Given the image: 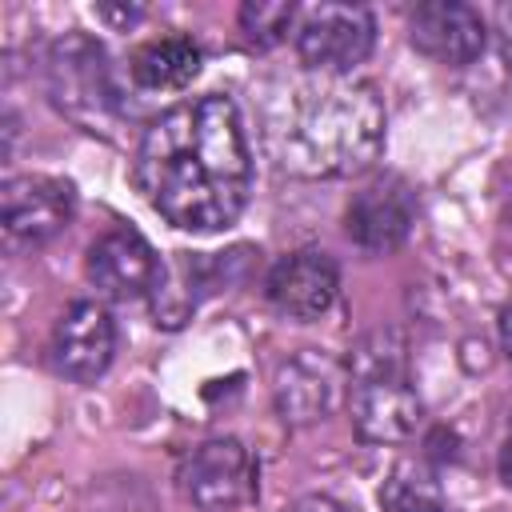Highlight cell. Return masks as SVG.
Returning <instances> with one entry per match:
<instances>
[{
  "mask_svg": "<svg viewBox=\"0 0 512 512\" xmlns=\"http://www.w3.org/2000/svg\"><path fill=\"white\" fill-rule=\"evenodd\" d=\"M380 500H384V512H448L432 480L416 472H396L380 492Z\"/></svg>",
  "mask_w": 512,
  "mask_h": 512,
  "instance_id": "17",
  "label": "cell"
},
{
  "mask_svg": "<svg viewBox=\"0 0 512 512\" xmlns=\"http://www.w3.org/2000/svg\"><path fill=\"white\" fill-rule=\"evenodd\" d=\"M84 272L96 284V292H104L108 300H136L156 288L164 268L156 248L136 228H112L88 248Z\"/></svg>",
  "mask_w": 512,
  "mask_h": 512,
  "instance_id": "11",
  "label": "cell"
},
{
  "mask_svg": "<svg viewBox=\"0 0 512 512\" xmlns=\"http://www.w3.org/2000/svg\"><path fill=\"white\" fill-rule=\"evenodd\" d=\"M100 16L120 20V24H132V20H140V8H100Z\"/></svg>",
  "mask_w": 512,
  "mask_h": 512,
  "instance_id": "22",
  "label": "cell"
},
{
  "mask_svg": "<svg viewBox=\"0 0 512 512\" xmlns=\"http://www.w3.org/2000/svg\"><path fill=\"white\" fill-rule=\"evenodd\" d=\"M296 4L284 0H248L240 8V32L256 44V48H272L288 36V28L296 24Z\"/></svg>",
  "mask_w": 512,
  "mask_h": 512,
  "instance_id": "16",
  "label": "cell"
},
{
  "mask_svg": "<svg viewBox=\"0 0 512 512\" xmlns=\"http://www.w3.org/2000/svg\"><path fill=\"white\" fill-rule=\"evenodd\" d=\"M376 20L360 4H312L296 24V56L324 76H344L372 56Z\"/></svg>",
  "mask_w": 512,
  "mask_h": 512,
  "instance_id": "5",
  "label": "cell"
},
{
  "mask_svg": "<svg viewBox=\"0 0 512 512\" xmlns=\"http://www.w3.org/2000/svg\"><path fill=\"white\" fill-rule=\"evenodd\" d=\"M200 284H204V260L192 252H176V260L160 272L156 288H152V316L164 328H180L196 300H200Z\"/></svg>",
  "mask_w": 512,
  "mask_h": 512,
  "instance_id": "15",
  "label": "cell"
},
{
  "mask_svg": "<svg viewBox=\"0 0 512 512\" xmlns=\"http://www.w3.org/2000/svg\"><path fill=\"white\" fill-rule=\"evenodd\" d=\"M348 412H352V428L360 432V440L368 444H400L420 428V396L408 384L404 372V356L396 336L380 332L368 344L356 348V356L348 360Z\"/></svg>",
  "mask_w": 512,
  "mask_h": 512,
  "instance_id": "3",
  "label": "cell"
},
{
  "mask_svg": "<svg viewBox=\"0 0 512 512\" xmlns=\"http://www.w3.org/2000/svg\"><path fill=\"white\" fill-rule=\"evenodd\" d=\"M348 236L364 252H392L416 224V192L404 176H376L348 204Z\"/></svg>",
  "mask_w": 512,
  "mask_h": 512,
  "instance_id": "10",
  "label": "cell"
},
{
  "mask_svg": "<svg viewBox=\"0 0 512 512\" xmlns=\"http://www.w3.org/2000/svg\"><path fill=\"white\" fill-rule=\"evenodd\" d=\"M136 188L172 228H228L252 192V156L236 104L208 92L160 112L136 148Z\"/></svg>",
  "mask_w": 512,
  "mask_h": 512,
  "instance_id": "1",
  "label": "cell"
},
{
  "mask_svg": "<svg viewBox=\"0 0 512 512\" xmlns=\"http://www.w3.org/2000/svg\"><path fill=\"white\" fill-rule=\"evenodd\" d=\"M284 512H348V508L336 504L332 496H300V500H292Z\"/></svg>",
  "mask_w": 512,
  "mask_h": 512,
  "instance_id": "19",
  "label": "cell"
},
{
  "mask_svg": "<svg viewBox=\"0 0 512 512\" xmlns=\"http://www.w3.org/2000/svg\"><path fill=\"white\" fill-rule=\"evenodd\" d=\"M48 92L56 108L92 132L116 116V88L104 60V48L92 36L68 32L48 48Z\"/></svg>",
  "mask_w": 512,
  "mask_h": 512,
  "instance_id": "4",
  "label": "cell"
},
{
  "mask_svg": "<svg viewBox=\"0 0 512 512\" xmlns=\"http://www.w3.org/2000/svg\"><path fill=\"white\" fill-rule=\"evenodd\" d=\"M264 292H268L272 308L284 312L288 320H316L332 308V300L340 292V268L328 252L300 248V252L276 260Z\"/></svg>",
  "mask_w": 512,
  "mask_h": 512,
  "instance_id": "12",
  "label": "cell"
},
{
  "mask_svg": "<svg viewBox=\"0 0 512 512\" xmlns=\"http://www.w3.org/2000/svg\"><path fill=\"white\" fill-rule=\"evenodd\" d=\"M48 352H52V368L76 384L104 376L112 364V352H116L112 312L96 300H72L52 328Z\"/></svg>",
  "mask_w": 512,
  "mask_h": 512,
  "instance_id": "8",
  "label": "cell"
},
{
  "mask_svg": "<svg viewBox=\"0 0 512 512\" xmlns=\"http://www.w3.org/2000/svg\"><path fill=\"white\" fill-rule=\"evenodd\" d=\"M500 480L512 488V424H508V436H504V448H500Z\"/></svg>",
  "mask_w": 512,
  "mask_h": 512,
  "instance_id": "21",
  "label": "cell"
},
{
  "mask_svg": "<svg viewBox=\"0 0 512 512\" xmlns=\"http://www.w3.org/2000/svg\"><path fill=\"white\" fill-rule=\"evenodd\" d=\"M500 348H504V356L512 360V300L500 308Z\"/></svg>",
  "mask_w": 512,
  "mask_h": 512,
  "instance_id": "20",
  "label": "cell"
},
{
  "mask_svg": "<svg viewBox=\"0 0 512 512\" xmlns=\"http://www.w3.org/2000/svg\"><path fill=\"white\" fill-rule=\"evenodd\" d=\"M384 100L368 80L324 76L296 88L280 124V160L308 180H340L372 168L384 148Z\"/></svg>",
  "mask_w": 512,
  "mask_h": 512,
  "instance_id": "2",
  "label": "cell"
},
{
  "mask_svg": "<svg viewBox=\"0 0 512 512\" xmlns=\"http://www.w3.org/2000/svg\"><path fill=\"white\" fill-rule=\"evenodd\" d=\"M72 220V188L56 176H12L0 192V224L16 244H44Z\"/></svg>",
  "mask_w": 512,
  "mask_h": 512,
  "instance_id": "9",
  "label": "cell"
},
{
  "mask_svg": "<svg viewBox=\"0 0 512 512\" xmlns=\"http://www.w3.org/2000/svg\"><path fill=\"white\" fill-rule=\"evenodd\" d=\"M200 48L188 36H160L136 48L128 72L132 84L144 92H180L200 76Z\"/></svg>",
  "mask_w": 512,
  "mask_h": 512,
  "instance_id": "14",
  "label": "cell"
},
{
  "mask_svg": "<svg viewBox=\"0 0 512 512\" xmlns=\"http://www.w3.org/2000/svg\"><path fill=\"white\" fill-rule=\"evenodd\" d=\"M184 496L200 512H236L256 496V464L248 448L232 436L204 440L184 460Z\"/></svg>",
  "mask_w": 512,
  "mask_h": 512,
  "instance_id": "7",
  "label": "cell"
},
{
  "mask_svg": "<svg viewBox=\"0 0 512 512\" xmlns=\"http://www.w3.org/2000/svg\"><path fill=\"white\" fill-rule=\"evenodd\" d=\"M496 40H500V60L512 72V4L496 8Z\"/></svg>",
  "mask_w": 512,
  "mask_h": 512,
  "instance_id": "18",
  "label": "cell"
},
{
  "mask_svg": "<svg viewBox=\"0 0 512 512\" xmlns=\"http://www.w3.org/2000/svg\"><path fill=\"white\" fill-rule=\"evenodd\" d=\"M348 388H352L348 364L332 360L328 352L304 348L276 368L272 396H276V412L288 428H308V424L328 420L348 400Z\"/></svg>",
  "mask_w": 512,
  "mask_h": 512,
  "instance_id": "6",
  "label": "cell"
},
{
  "mask_svg": "<svg viewBox=\"0 0 512 512\" xmlns=\"http://www.w3.org/2000/svg\"><path fill=\"white\" fill-rule=\"evenodd\" d=\"M408 36L416 44V52L448 64V68H464L484 52V20L472 4L460 0H428L408 16Z\"/></svg>",
  "mask_w": 512,
  "mask_h": 512,
  "instance_id": "13",
  "label": "cell"
}]
</instances>
